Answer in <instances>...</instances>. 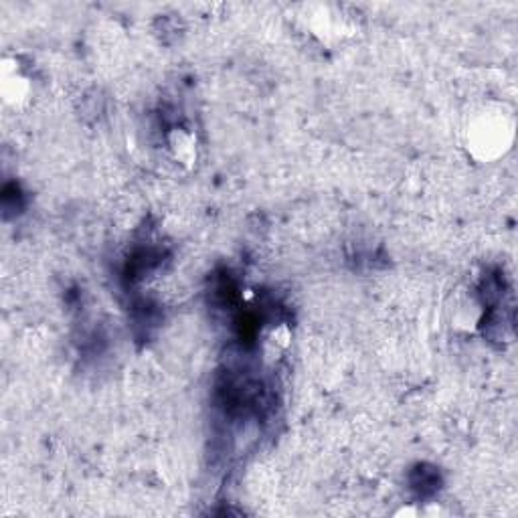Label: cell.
<instances>
[{"label":"cell","mask_w":518,"mask_h":518,"mask_svg":"<svg viewBox=\"0 0 518 518\" xmlns=\"http://www.w3.org/2000/svg\"><path fill=\"white\" fill-rule=\"evenodd\" d=\"M514 140V116L504 106L488 104L476 110L466 124V148L478 162L502 158Z\"/></svg>","instance_id":"6da1fadb"},{"label":"cell","mask_w":518,"mask_h":518,"mask_svg":"<svg viewBox=\"0 0 518 518\" xmlns=\"http://www.w3.org/2000/svg\"><path fill=\"white\" fill-rule=\"evenodd\" d=\"M35 94L33 75L23 65L21 57L7 55L0 61V98L11 110H25Z\"/></svg>","instance_id":"7a4b0ae2"},{"label":"cell","mask_w":518,"mask_h":518,"mask_svg":"<svg viewBox=\"0 0 518 518\" xmlns=\"http://www.w3.org/2000/svg\"><path fill=\"white\" fill-rule=\"evenodd\" d=\"M168 152L177 164L185 166L187 170L197 164L199 158V142L197 134L191 128L177 126L168 132Z\"/></svg>","instance_id":"3957f363"},{"label":"cell","mask_w":518,"mask_h":518,"mask_svg":"<svg viewBox=\"0 0 518 518\" xmlns=\"http://www.w3.org/2000/svg\"><path fill=\"white\" fill-rule=\"evenodd\" d=\"M482 320V308L476 304L474 298H462L454 312V324L460 330L472 332Z\"/></svg>","instance_id":"277c9868"}]
</instances>
